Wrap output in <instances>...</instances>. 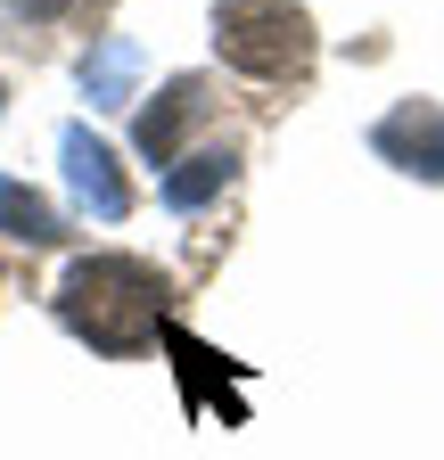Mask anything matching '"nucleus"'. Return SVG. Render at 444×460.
<instances>
[{
    "mask_svg": "<svg viewBox=\"0 0 444 460\" xmlns=\"http://www.w3.org/2000/svg\"><path fill=\"white\" fill-rule=\"evenodd\" d=\"M58 321L99 354H140L164 337V279L132 255H83L58 279Z\"/></svg>",
    "mask_w": 444,
    "mask_h": 460,
    "instance_id": "f257e3e1",
    "label": "nucleus"
},
{
    "mask_svg": "<svg viewBox=\"0 0 444 460\" xmlns=\"http://www.w3.org/2000/svg\"><path fill=\"white\" fill-rule=\"evenodd\" d=\"M214 41L255 83H289V75L313 66V17L297 9V0H222L214 9Z\"/></svg>",
    "mask_w": 444,
    "mask_h": 460,
    "instance_id": "f03ea898",
    "label": "nucleus"
},
{
    "mask_svg": "<svg viewBox=\"0 0 444 460\" xmlns=\"http://www.w3.org/2000/svg\"><path fill=\"white\" fill-rule=\"evenodd\" d=\"M370 148H378L386 164L420 172V181H444V107H436V99H404L395 115H378Z\"/></svg>",
    "mask_w": 444,
    "mask_h": 460,
    "instance_id": "7ed1b4c3",
    "label": "nucleus"
},
{
    "mask_svg": "<svg viewBox=\"0 0 444 460\" xmlns=\"http://www.w3.org/2000/svg\"><path fill=\"white\" fill-rule=\"evenodd\" d=\"M58 156H67V190H75V206H83V214H99V222H124V214H132V190H124L116 148H107V140H91L83 124H67Z\"/></svg>",
    "mask_w": 444,
    "mask_h": 460,
    "instance_id": "20e7f679",
    "label": "nucleus"
},
{
    "mask_svg": "<svg viewBox=\"0 0 444 460\" xmlns=\"http://www.w3.org/2000/svg\"><path fill=\"white\" fill-rule=\"evenodd\" d=\"M206 115V83L198 75H182V83H164V99L140 115V156L148 164H182V132Z\"/></svg>",
    "mask_w": 444,
    "mask_h": 460,
    "instance_id": "39448f33",
    "label": "nucleus"
},
{
    "mask_svg": "<svg viewBox=\"0 0 444 460\" xmlns=\"http://www.w3.org/2000/svg\"><path fill=\"white\" fill-rule=\"evenodd\" d=\"M132 83H140V49L124 33H107L91 58H83V99L91 107H132Z\"/></svg>",
    "mask_w": 444,
    "mask_h": 460,
    "instance_id": "423d86ee",
    "label": "nucleus"
},
{
    "mask_svg": "<svg viewBox=\"0 0 444 460\" xmlns=\"http://www.w3.org/2000/svg\"><path fill=\"white\" fill-rule=\"evenodd\" d=\"M231 148H198V156H182L173 172H164V206H173V214H198L206 198H222V181H231Z\"/></svg>",
    "mask_w": 444,
    "mask_h": 460,
    "instance_id": "0eeeda50",
    "label": "nucleus"
},
{
    "mask_svg": "<svg viewBox=\"0 0 444 460\" xmlns=\"http://www.w3.org/2000/svg\"><path fill=\"white\" fill-rule=\"evenodd\" d=\"M0 230H9L17 247H58V239H67L58 214H49V198L25 190V181H0Z\"/></svg>",
    "mask_w": 444,
    "mask_h": 460,
    "instance_id": "6e6552de",
    "label": "nucleus"
},
{
    "mask_svg": "<svg viewBox=\"0 0 444 460\" xmlns=\"http://www.w3.org/2000/svg\"><path fill=\"white\" fill-rule=\"evenodd\" d=\"M9 9H17V17H67L75 0H9Z\"/></svg>",
    "mask_w": 444,
    "mask_h": 460,
    "instance_id": "1a4fd4ad",
    "label": "nucleus"
}]
</instances>
